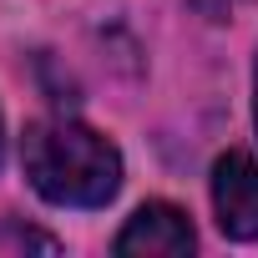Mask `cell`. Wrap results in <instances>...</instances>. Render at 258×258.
<instances>
[{
	"instance_id": "1",
	"label": "cell",
	"mask_w": 258,
	"mask_h": 258,
	"mask_svg": "<svg viewBox=\"0 0 258 258\" xmlns=\"http://www.w3.org/2000/svg\"><path fill=\"white\" fill-rule=\"evenodd\" d=\"M21 167L31 187L56 208H101L121 187V152L81 121L46 116L21 137Z\"/></svg>"
},
{
	"instance_id": "2",
	"label": "cell",
	"mask_w": 258,
	"mask_h": 258,
	"mask_svg": "<svg viewBox=\"0 0 258 258\" xmlns=\"http://www.w3.org/2000/svg\"><path fill=\"white\" fill-rule=\"evenodd\" d=\"M213 213L228 238H258V162L248 152H223L213 162Z\"/></svg>"
},
{
	"instance_id": "3",
	"label": "cell",
	"mask_w": 258,
	"mask_h": 258,
	"mask_svg": "<svg viewBox=\"0 0 258 258\" xmlns=\"http://www.w3.org/2000/svg\"><path fill=\"white\" fill-rule=\"evenodd\" d=\"M121 258H182L198 248V233L187 223L182 208L172 203H142L132 218H126V228L116 233L111 243Z\"/></svg>"
},
{
	"instance_id": "4",
	"label": "cell",
	"mask_w": 258,
	"mask_h": 258,
	"mask_svg": "<svg viewBox=\"0 0 258 258\" xmlns=\"http://www.w3.org/2000/svg\"><path fill=\"white\" fill-rule=\"evenodd\" d=\"M253 121H258V66H253Z\"/></svg>"
},
{
	"instance_id": "5",
	"label": "cell",
	"mask_w": 258,
	"mask_h": 258,
	"mask_svg": "<svg viewBox=\"0 0 258 258\" xmlns=\"http://www.w3.org/2000/svg\"><path fill=\"white\" fill-rule=\"evenodd\" d=\"M0 157H6V121H0Z\"/></svg>"
}]
</instances>
